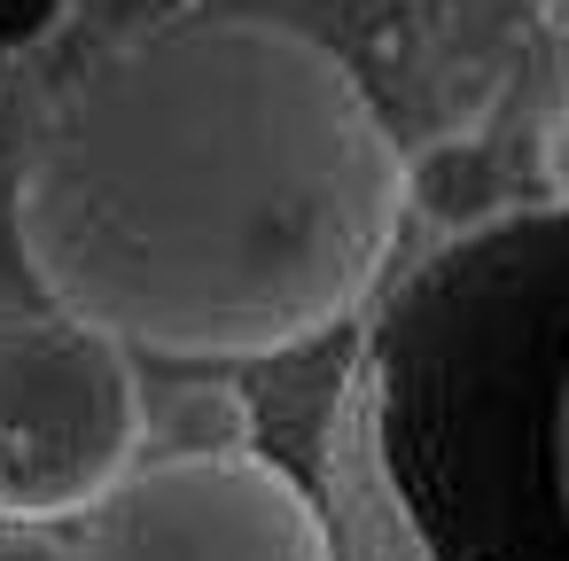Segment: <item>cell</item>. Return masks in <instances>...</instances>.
I'll return each instance as SVG.
<instances>
[{"label":"cell","mask_w":569,"mask_h":561,"mask_svg":"<svg viewBox=\"0 0 569 561\" xmlns=\"http://www.w3.org/2000/svg\"><path fill=\"white\" fill-rule=\"evenodd\" d=\"M406 188L398 133L328 40L188 9L40 102L9 211L56 312L126 351L234 367L328 335L382 289Z\"/></svg>","instance_id":"obj_1"},{"label":"cell","mask_w":569,"mask_h":561,"mask_svg":"<svg viewBox=\"0 0 569 561\" xmlns=\"http://www.w3.org/2000/svg\"><path fill=\"white\" fill-rule=\"evenodd\" d=\"M336 561H569V188L437 234L328 421Z\"/></svg>","instance_id":"obj_2"},{"label":"cell","mask_w":569,"mask_h":561,"mask_svg":"<svg viewBox=\"0 0 569 561\" xmlns=\"http://www.w3.org/2000/svg\"><path fill=\"white\" fill-rule=\"evenodd\" d=\"M149 452V390L79 312H0V522H79Z\"/></svg>","instance_id":"obj_3"},{"label":"cell","mask_w":569,"mask_h":561,"mask_svg":"<svg viewBox=\"0 0 569 561\" xmlns=\"http://www.w3.org/2000/svg\"><path fill=\"white\" fill-rule=\"evenodd\" d=\"M79 522L71 561H336L328 507L258 444L141 460Z\"/></svg>","instance_id":"obj_4"},{"label":"cell","mask_w":569,"mask_h":561,"mask_svg":"<svg viewBox=\"0 0 569 561\" xmlns=\"http://www.w3.org/2000/svg\"><path fill=\"white\" fill-rule=\"evenodd\" d=\"M79 9V0H0V79H17L32 48H48V32Z\"/></svg>","instance_id":"obj_5"},{"label":"cell","mask_w":569,"mask_h":561,"mask_svg":"<svg viewBox=\"0 0 569 561\" xmlns=\"http://www.w3.org/2000/svg\"><path fill=\"white\" fill-rule=\"evenodd\" d=\"M56 530L63 522H0V561H71Z\"/></svg>","instance_id":"obj_6"},{"label":"cell","mask_w":569,"mask_h":561,"mask_svg":"<svg viewBox=\"0 0 569 561\" xmlns=\"http://www.w3.org/2000/svg\"><path fill=\"white\" fill-rule=\"evenodd\" d=\"M32 118H40V102H17V94H9V79H0V188L17 180V157H24Z\"/></svg>","instance_id":"obj_7"},{"label":"cell","mask_w":569,"mask_h":561,"mask_svg":"<svg viewBox=\"0 0 569 561\" xmlns=\"http://www.w3.org/2000/svg\"><path fill=\"white\" fill-rule=\"evenodd\" d=\"M553 17H561V32H569V0H553ZM553 172H561V188H569V110H561V133H553Z\"/></svg>","instance_id":"obj_8"}]
</instances>
